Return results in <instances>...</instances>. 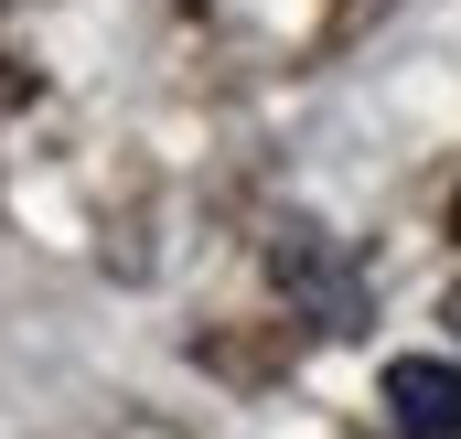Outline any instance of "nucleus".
I'll list each match as a JSON object with an SVG mask.
<instances>
[{"mask_svg":"<svg viewBox=\"0 0 461 439\" xmlns=\"http://www.w3.org/2000/svg\"><path fill=\"white\" fill-rule=\"evenodd\" d=\"M386 429L397 439H461V364L397 354V364H386Z\"/></svg>","mask_w":461,"mask_h":439,"instance_id":"1","label":"nucleus"},{"mask_svg":"<svg viewBox=\"0 0 461 439\" xmlns=\"http://www.w3.org/2000/svg\"><path fill=\"white\" fill-rule=\"evenodd\" d=\"M451 322H461V290H451Z\"/></svg>","mask_w":461,"mask_h":439,"instance_id":"2","label":"nucleus"},{"mask_svg":"<svg viewBox=\"0 0 461 439\" xmlns=\"http://www.w3.org/2000/svg\"><path fill=\"white\" fill-rule=\"evenodd\" d=\"M451 225H461V204H451Z\"/></svg>","mask_w":461,"mask_h":439,"instance_id":"3","label":"nucleus"}]
</instances>
